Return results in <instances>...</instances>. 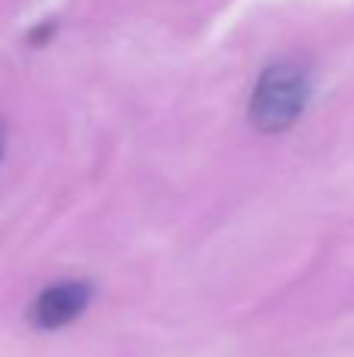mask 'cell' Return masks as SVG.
Listing matches in <instances>:
<instances>
[{
    "instance_id": "obj_3",
    "label": "cell",
    "mask_w": 354,
    "mask_h": 357,
    "mask_svg": "<svg viewBox=\"0 0 354 357\" xmlns=\"http://www.w3.org/2000/svg\"><path fill=\"white\" fill-rule=\"evenodd\" d=\"M54 35H56V22H54V19H44L38 29H31L29 44H35V47H44V44H47Z\"/></svg>"
},
{
    "instance_id": "obj_2",
    "label": "cell",
    "mask_w": 354,
    "mask_h": 357,
    "mask_svg": "<svg viewBox=\"0 0 354 357\" xmlns=\"http://www.w3.org/2000/svg\"><path fill=\"white\" fill-rule=\"evenodd\" d=\"M88 301H91V285L82 279H66V282H54L31 301L29 307V323L35 329H63L75 323L85 314Z\"/></svg>"
},
{
    "instance_id": "obj_4",
    "label": "cell",
    "mask_w": 354,
    "mask_h": 357,
    "mask_svg": "<svg viewBox=\"0 0 354 357\" xmlns=\"http://www.w3.org/2000/svg\"><path fill=\"white\" fill-rule=\"evenodd\" d=\"M3 142H6V126H3V119H0V154H3Z\"/></svg>"
},
{
    "instance_id": "obj_1",
    "label": "cell",
    "mask_w": 354,
    "mask_h": 357,
    "mask_svg": "<svg viewBox=\"0 0 354 357\" xmlns=\"http://www.w3.org/2000/svg\"><path fill=\"white\" fill-rule=\"evenodd\" d=\"M311 69L298 56H279L261 73L254 91H251L248 119L263 135H279L292 129L307 110L311 100Z\"/></svg>"
}]
</instances>
